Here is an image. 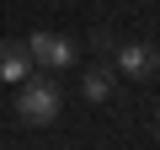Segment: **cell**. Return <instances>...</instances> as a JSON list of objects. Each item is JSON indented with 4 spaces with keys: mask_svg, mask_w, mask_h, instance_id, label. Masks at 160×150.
<instances>
[{
    "mask_svg": "<svg viewBox=\"0 0 160 150\" xmlns=\"http://www.w3.org/2000/svg\"><path fill=\"white\" fill-rule=\"evenodd\" d=\"M32 75V54H27V43H0V81H27Z\"/></svg>",
    "mask_w": 160,
    "mask_h": 150,
    "instance_id": "cell-4",
    "label": "cell"
},
{
    "mask_svg": "<svg viewBox=\"0 0 160 150\" xmlns=\"http://www.w3.org/2000/svg\"><path fill=\"white\" fill-rule=\"evenodd\" d=\"M59 107H64V97H59V86H53V81H22V97H16L22 123L43 129V123H53V118H59Z\"/></svg>",
    "mask_w": 160,
    "mask_h": 150,
    "instance_id": "cell-1",
    "label": "cell"
},
{
    "mask_svg": "<svg viewBox=\"0 0 160 150\" xmlns=\"http://www.w3.org/2000/svg\"><path fill=\"white\" fill-rule=\"evenodd\" d=\"M27 54H32V64H43V70L75 64V43H69V38H53V32H32V38H27Z\"/></svg>",
    "mask_w": 160,
    "mask_h": 150,
    "instance_id": "cell-2",
    "label": "cell"
},
{
    "mask_svg": "<svg viewBox=\"0 0 160 150\" xmlns=\"http://www.w3.org/2000/svg\"><path fill=\"white\" fill-rule=\"evenodd\" d=\"M112 64H118L123 75H133V81H149V75L160 70V54H155V43H118Z\"/></svg>",
    "mask_w": 160,
    "mask_h": 150,
    "instance_id": "cell-3",
    "label": "cell"
},
{
    "mask_svg": "<svg viewBox=\"0 0 160 150\" xmlns=\"http://www.w3.org/2000/svg\"><path fill=\"white\" fill-rule=\"evenodd\" d=\"M112 86H118V81H112V70H107V64L86 70V81H80V91H86L91 102H107V97H112Z\"/></svg>",
    "mask_w": 160,
    "mask_h": 150,
    "instance_id": "cell-5",
    "label": "cell"
}]
</instances>
